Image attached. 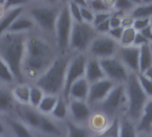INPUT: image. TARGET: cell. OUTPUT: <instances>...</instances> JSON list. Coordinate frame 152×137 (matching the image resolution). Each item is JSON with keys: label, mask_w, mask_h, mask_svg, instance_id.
I'll use <instances>...</instances> for the list:
<instances>
[{"label": "cell", "mask_w": 152, "mask_h": 137, "mask_svg": "<svg viewBox=\"0 0 152 137\" xmlns=\"http://www.w3.org/2000/svg\"><path fill=\"white\" fill-rule=\"evenodd\" d=\"M59 96L51 95H45L41 101L40 104L37 108L38 112L44 116H51L52 112L54 110V107L58 102Z\"/></svg>", "instance_id": "cell-30"}, {"label": "cell", "mask_w": 152, "mask_h": 137, "mask_svg": "<svg viewBox=\"0 0 152 137\" xmlns=\"http://www.w3.org/2000/svg\"><path fill=\"white\" fill-rule=\"evenodd\" d=\"M136 34H137V31L133 27L128 28V29H124V32H123L121 39L119 41V45L121 46L134 45Z\"/></svg>", "instance_id": "cell-35"}, {"label": "cell", "mask_w": 152, "mask_h": 137, "mask_svg": "<svg viewBox=\"0 0 152 137\" xmlns=\"http://www.w3.org/2000/svg\"><path fill=\"white\" fill-rule=\"evenodd\" d=\"M122 24V15L116 13V12H112L110 18V25L111 29H115V28H119L121 27Z\"/></svg>", "instance_id": "cell-42"}, {"label": "cell", "mask_w": 152, "mask_h": 137, "mask_svg": "<svg viewBox=\"0 0 152 137\" xmlns=\"http://www.w3.org/2000/svg\"><path fill=\"white\" fill-rule=\"evenodd\" d=\"M151 42H150L141 32H137L136 34V37H135V39H134V45L137 46V47H142L143 45H150Z\"/></svg>", "instance_id": "cell-43"}, {"label": "cell", "mask_w": 152, "mask_h": 137, "mask_svg": "<svg viewBox=\"0 0 152 137\" xmlns=\"http://www.w3.org/2000/svg\"><path fill=\"white\" fill-rule=\"evenodd\" d=\"M28 34L6 32L0 37V57L10 68L17 83H22V62Z\"/></svg>", "instance_id": "cell-3"}, {"label": "cell", "mask_w": 152, "mask_h": 137, "mask_svg": "<svg viewBox=\"0 0 152 137\" xmlns=\"http://www.w3.org/2000/svg\"><path fill=\"white\" fill-rule=\"evenodd\" d=\"M53 119L66 123L69 118V100L64 98L63 96H60L58 102L54 107L53 111L52 112L51 116Z\"/></svg>", "instance_id": "cell-26"}, {"label": "cell", "mask_w": 152, "mask_h": 137, "mask_svg": "<svg viewBox=\"0 0 152 137\" xmlns=\"http://www.w3.org/2000/svg\"><path fill=\"white\" fill-rule=\"evenodd\" d=\"M151 25V19L146 18H140V19H134V23L133 28L137 31L141 32L143 29H145L147 27Z\"/></svg>", "instance_id": "cell-40"}, {"label": "cell", "mask_w": 152, "mask_h": 137, "mask_svg": "<svg viewBox=\"0 0 152 137\" xmlns=\"http://www.w3.org/2000/svg\"><path fill=\"white\" fill-rule=\"evenodd\" d=\"M16 83V79L10 68L0 57V85L12 86Z\"/></svg>", "instance_id": "cell-32"}, {"label": "cell", "mask_w": 152, "mask_h": 137, "mask_svg": "<svg viewBox=\"0 0 152 137\" xmlns=\"http://www.w3.org/2000/svg\"><path fill=\"white\" fill-rule=\"evenodd\" d=\"M88 56L86 53L80 54H73L66 73V80H65V88L63 92V97L66 98L67 94L70 88V86L78 79L85 78L86 74V65L87 62Z\"/></svg>", "instance_id": "cell-11"}, {"label": "cell", "mask_w": 152, "mask_h": 137, "mask_svg": "<svg viewBox=\"0 0 152 137\" xmlns=\"http://www.w3.org/2000/svg\"><path fill=\"white\" fill-rule=\"evenodd\" d=\"M134 23V18L131 14H126L122 16V24L121 27L123 29L132 28Z\"/></svg>", "instance_id": "cell-46"}, {"label": "cell", "mask_w": 152, "mask_h": 137, "mask_svg": "<svg viewBox=\"0 0 152 137\" xmlns=\"http://www.w3.org/2000/svg\"><path fill=\"white\" fill-rule=\"evenodd\" d=\"M72 53L59 54L53 64L33 84L40 87L45 95L62 96L65 88L67 69Z\"/></svg>", "instance_id": "cell-4"}, {"label": "cell", "mask_w": 152, "mask_h": 137, "mask_svg": "<svg viewBox=\"0 0 152 137\" xmlns=\"http://www.w3.org/2000/svg\"><path fill=\"white\" fill-rule=\"evenodd\" d=\"M62 0L27 1L25 12L33 20L37 31L55 44V26Z\"/></svg>", "instance_id": "cell-2"}, {"label": "cell", "mask_w": 152, "mask_h": 137, "mask_svg": "<svg viewBox=\"0 0 152 137\" xmlns=\"http://www.w3.org/2000/svg\"><path fill=\"white\" fill-rule=\"evenodd\" d=\"M90 86V83L86 80V78L78 79L70 86L67 94L66 99L86 102L89 95Z\"/></svg>", "instance_id": "cell-19"}, {"label": "cell", "mask_w": 152, "mask_h": 137, "mask_svg": "<svg viewBox=\"0 0 152 137\" xmlns=\"http://www.w3.org/2000/svg\"><path fill=\"white\" fill-rule=\"evenodd\" d=\"M85 78L90 83V85L106 78L104 71L101 65L100 60L88 57L86 65Z\"/></svg>", "instance_id": "cell-21"}, {"label": "cell", "mask_w": 152, "mask_h": 137, "mask_svg": "<svg viewBox=\"0 0 152 137\" xmlns=\"http://www.w3.org/2000/svg\"><path fill=\"white\" fill-rule=\"evenodd\" d=\"M56 45L37 30L28 34L22 62L25 83L33 84L53 64L59 55Z\"/></svg>", "instance_id": "cell-1"}, {"label": "cell", "mask_w": 152, "mask_h": 137, "mask_svg": "<svg viewBox=\"0 0 152 137\" xmlns=\"http://www.w3.org/2000/svg\"><path fill=\"white\" fill-rule=\"evenodd\" d=\"M17 119L27 125L35 133L37 132L43 115L38 111L29 105H19L17 104L14 115Z\"/></svg>", "instance_id": "cell-16"}, {"label": "cell", "mask_w": 152, "mask_h": 137, "mask_svg": "<svg viewBox=\"0 0 152 137\" xmlns=\"http://www.w3.org/2000/svg\"><path fill=\"white\" fill-rule=\"evenodd\" d=\"M115 86L116 84L108 78H104L101 81L92 84L90 86L89 95L86 101L87 103L94 110L106 99Z\"/></svg>", "instance_id": "cell-12"}, {"label": "cell", "mask_w": 152, "mask_h": 137, "mask_svg": "<svg viewBox=\"0 0 152 137\" xmlns=\"http://www.w3.org/2000/svg\"><path fill=\"white\" fill-rule=\"evenodd\" d=\"M10 136L6 123L3 118H0V137Z\"/></svg>", "instance_id": "cell-47"}, {"label": "cell", "mask_w": 152, "mask_h": 137, "mask_svg": "<svg viewBox=\"0 0 152 137\" xmlns=\"http://www.w3.org/2000/svg\"><path fill=\"white\" fill-rule=\"evenodd\" d=\"M30 84L16 83L12 86V95L14 101L19 105H28L29 103Z\"/></svg>", "instance_id": "cell-24"}, {"label": "cell", "mask_w": 152, "mask_h": 137, "mask_svg": "<svg viewBox=\"0 0 152 137\" xmlns=\"http://www.w3.org/2000/svg\"><path fill=\"white\" fill-rule=\"evenodd\" d=\"M135 6L136 5L133 0H116L113 12L118 13L122 16L126 14H131Z\"/></svg>", "instance_id": "cell-33"}, {"label": "cell", "mask_w": 152, "mask_h": 137, "mask_svg": "<svg viewBox=\"0 0 152 137\" xmlns=\"http://www.w3.org/2000/svg\"><path fill=\"white\" fill-rule=\"evenodd\" d=\"M68 6H69V13L74 22H83L82 15H81V7L77 3V1L76 0L68 1Z\"/></svg>", "instance_id": "cell-36"}, {"label": "cell", "mask_w": 152, "mask_h": 137, "mask_svg": "<svg viewBox=\"0 0 152 137\" xmlns=\"http://www.w3.org/2000/svg\"><path fill=\"white\" fill-rule=\"evenodd\" d=\"M151 28L152 29V17L151 18Z\"/></svg>", "instance_id": "cell-51"}, {"label": "cell", "mask_w": 152, "mask_h": 137, "mask_svg": "<svg viewBox=\"0 0 152 137\" xmlns=\"http://www.w3.org/2000/svg\"><path fill=\"white\" fill-rule=\"evenodd\" d=\"M111 120L119 119L126 111V92L125 85H116L106 99L94 109Z\"/></svg>", "instance_id": "cell-6"}, {"label": "cell", "mask_w": 152, "mask_h": 137, "mask_svg": "<svg viewBox=\"0 0 152 137\" xmlns=\"http://www.w3.org/2000/svg\"><path fill=\"white\" fill-rule=\"evenodd\" d=\"M81 15H82V21H83V22L89 23V24H92L93 25L95 13L89 8L88 4L86 6L81 7Z\"/></svg>", "instance_id": "cell-39"}, {"label": "cell", "mask_w": 152, "mask_h": 137, "mask_svg": "<svg viewBox=\"0 0 152 137\" xmlns=\"http://www.w3.org/2000/svg\"><path fill=\"white\" fill-rule=\"evenodd\" d=\"M106 78L116 85H126L131 72L117 57H110L100 61Z\"/></svg>", "instance_id": "cell-10"}, {"label": "cell", "mask_w": 152, "mask_h": 137, "mask_svg": "<svg viewBox=\"0 0 152 137\" xmlns=\"http://www.w3.org/2000/svg\"><path fill=\"white\" fill-rule=\"evenodd\" d=\"M73 24L74 21L69 11L68 1H63L55 26V45L60 54L69 53Z\"/></svg>", "instance_id": "cell-8"}, {"label": "cell", "mask_w": 152, "mask_h": 137, "mask_svg": "<svg viewBox=\"0 0 152 137\" xmlns=\"http://www.w3.org/2000/svg\"><path fill=\"white\" fill-rule=\"evenodd\" d=\"M3 137H11V136H3Z\"/></svg>", "instance_id": "cell-52"}, {"label": "cell", "mask_w": 152, "mask_h": 137, "mask_svg": "<svg viewBox=\"0 0 152 137\" xmlns=\"http://www.w3.org/2000/svg\"><path fill=\"white\" fill-rule=\"evenodd\" d=\"M114 120H111L107 116L102 114L100 111H94L93 115L87 124V127L90 128V130L94 134L95 137L102 133H103L113 122Z\"/></svg>", "instance_id": "cell-22"}, {"label": "cell", "mask_w": 152, "mask_h": 137, "mask_svg": "<svg viewBox=\"0 0 152 137\" xmlns=\"http://www.w3.org/2000/svg\"><path fill=\"white\" fill-rule=\"evenodd\" d=\"M97 35L98 33L92 24L74 22L69 40V53L72 54H86L92 42Z\"/></svg>", "instance_id": "cell-7"}, {"label": "cell", "mask_w": 152, "mask_h": 137, "mask_svg": "<svg viewBox=\"0 0 152 137\" xmlns=\"http://www.w3.org/2000/svg\"><path fill=\"white\" fill-rule=\"evenodd\" d=\"M138 137H152V131L150 133H138Z\"/></svg>", "instance_id": "cell-49"}, {"label": "cell", "mask_w": 152, "mask_h": 137, "mask_svg": "<svg viewBox=\"0 0 152 137\" xmlns=\"http://www.w3.org/2000/svg\"><path fill=\"white\" fill-rule=\"evenodd\" d=\"M36 25L33 20L25 12V11L17 17L10 27L7 32L17 33V34H30L36 31Z\"/></svg>", "instance_id": "cell-20"}, {"label": "cell", "mask_w": 152, "mask_h": 137, "mask_svg": "<svg viewBox=\"0 0 152 137\" xmlns=\"http://www.w3.org/2000/svg\"><path fill=\"white\" fill-rule=\"evenodd\" d=\"M131 15L134 19H151L152 17V0H142L141 4L135 6Z\"/></svg>", "instance_id": "cell-31"}, {"label": "cell", "mask_w": 152, "mask_h": 137, "mask_svg": "<svg viewBox=\"0 0 152 137\" xmlns=\"http://www.w3.org/2000/svg\"><path fill=\"white\" fill-rule=\"evenodd\" d=\"M94 28H95V29H96V31H97L98 34H102V35H106V34H108L109 31H110V29H111V28H110V19H109L108 21H106L101 23L100 25L94 27Z\"/></svg>", "instance_id": "cell-45"}, {"label": "cell", "mask_w": 152, "mask_h": 137, "mask_svg": "<svg viewBox=\"0 0 152 137\" xmlns=\"http://www.w3.org/2000/svg\"><path fill=\"white\" fill-rule=\"evenodd\" d=\"M11 137H37L36 133L15 116L4 118Z\"/></svg>", "instance_id": "cell-18"}, {"label": "cell", "mask_w": 152, "mask_h": 137, "mask_svg": "<svg viewBox=\"0 0 152 137\" xmlns=\"http://www.w3.org/2000/svg\"><path fill=\"white\" fill-rule=\"evenodd\" d=\"M152 67V54L150 45L140 47V59H139V74H144Z\"/></svg>", "instance_id": "cell-29"}, {"label": "cell", "mask_w": 152, "mask_h": 137, "mask_svg": "<svg viewBox=\"0 0 152 137\" xmlns=\"http://www.w3.org/2000/svg\"><path fill=\"white\" fill-rule=\"evenodd\" d=\"M112 12H101V13H95V16H94V22H93V26L94 27H96L98 25H100L101 23L108 21L110 16H111Z\"/></svg>", "instance_id": "cell-41"}, {"label": "cell", "mask_w": 152, "mask_h": 137, "mask_svg": "<svg viewBox=\"0 0 152 137\" xmlns=\"http://www.w3.org/2000/svg\"><path fill=\"white\" fill-rule=\"evenodd\" d=\"M36 135L37 137H67L66 123L59 122L50 116L43 115Z\"/></svg>", "instance_id": "cell-14"}, {"label": "cell", "mask_w": 152, "mask_h": 137, "mask_svg": "<svg viewBox=\"0 0 152 137\" xmlns=\"http://www.w3.org/2000/svg\"><path fill=\"white\" fill-rule=\"evenodd\" d=\"M143 75H144L145 77H147L149 79H151V80L152 81V67L151 68H150V69H149V70H148L143 74Z\"/></svg>", "instance_id": "cell-48"}, {"label": "cell", "mask_w": 152, "mask_h": 137, "mask_svg": "<svg viewBox=\"0 0 152 137\" xmlns=\"http://www.w3.org/2000/svg\"><path fill=\"white\" fill-rule=\"evenodd\" d=\"M125 86L126 92V111L125 115L137 124L150 98L141 86L138 74L131 73Z\"/></svg>", "instance_id": "cell-5"}, {"label": "cell", "mask_w": 152, "mask_h": 137, "mask_svg": "<svg viewBox=\"0 0 152 137\" xmlns=\"http://www.w3.org/2000/svg\"><path fill=\"white\" fill-rule=\"evenodd\" d=\"M67 137H95L87 126H80L68 120L66 122Z\"/></svg>", "instance_id": "cell-28"}, {"label": "cell", "mask_w": 152, "mask_h": 137, "mask_svg": "<svg viewBox=\"0 0 152 137\" xmlns=\"http://www.w3.org/2000/svg\"><path fill=\"white\" fill-rule=\"evenodd\" d=\"M25 4L17 6L15 8L9 9V10L5 11L4 13L1 16V18H0V37L9 30L10 27L12 26L13 21L17 19V17L20 16L24 12Z\"/></svg>", "instance_id": "cell-23"}, {"label": "cell", "mask_w": 152, "mask_h": 137, "mask_svg": "<svg viewBox=\"0 0 152 137\" xmlns=\"http://www.w3.org/2000/svg\"><path fill=\"white\" fill-rule=\"evenodd\" d=\"M138 79L141 84L142 88L147 95V96L152 99V81L145 77L143 74H138Z\"/></svg>", "instance_id": "cell-38"}, {"label": "cell", "mask_w": 152, "mask_h": 137, "mask_svg": "<svg viewBox=\"0 0 152 137\" xmlns=\"http://www.w3.org/2000/svg\"><path fill=\"white\" fill-rule=\"evenodd\" d=\"M119 137H138L137 126L126 115L119 118Z\"/></svg>", "instance_id": "cell-27"}, {"label": "cell", "mask_w": 152, "mask_h": 137, "mask_svg": "<svg viewBox=\"0 0 152 137\" xmlns=\"http://www.w3.org/2000/svg\"><path fill=\"white\" fill-rule=\"evenodd\" d=\"M120 45L108 34H98L92 42L86 54L88 57L103 60L117 55Z\"/></svg>", "instance_id": "cell-9"}, {"label": "cell", "mask_w": 152, "mask_h": 137, "mask_svg": "<svg viewBox=\"0 0 152 137\" xmlns=\"http://www.w3.org/2000/svg\"><path fill=\"white\" fill-rule=\"evenodd\" d=\"M121 62L127 68L131 73L139 74V59H140V47L135 45L119 46L116 55Z\"/></svg>", "instance_id": "cell-15"}, {"label": "cell", "mask_w": 152, "mask_h": 137, "mask_svg": "<svg viewBox=\"0 0 152 137\" xmlns=\"http://www.w3.org/2000/svg\"><path fill=\"white\" fill-rule=\"evenodd\" d=\"M120 127H119V119H115L111 125L101 135L96 137H119Z\"/></svg>", "instance_id": "cell-37"}, {"label": "cell", "mask_w": 152, "mask_h": 137, "mask_svg": "<svg viewBox=\"0 0 152 137\" xmlns=\"http://www.w3.org/2000/svg\"><path fill=\"white\" fill-rule=\"evenodd\" d=\"M17 103L12 95V86L0 85V118L13 116Z\"/></svg>", "instance_id": "cell-17"}, {"label": "cell", "mask_w": 152, "mask_h": 137, "mask_svg": "<svg viewBox=\"0 0 152 137\" xmlns=\"http://www.w3.org/2000/svg\"><path fill=\"white\" fill-rule=\"evenodd\" d=\"M136 126L138 133H150L152 131V99H150L146 104Z\"/></svg>", "instance_id": "cell-25"}, {"label": "cell", "mask_w": 152, "mask_h": 137, "mask_svg": "<svg viewBox=\"0 0 152 137\" xmlns=\"http://www.w3.org/2000/svg\"><path fill=\"white\" fill-rule=\"evenodd\" d=\"M123 32H124V29H123L122 27H119V28L110 29V30L109 31L108 35H109L111 38H113L114 40H116L117 42L119 43Z\"/></svg>", "instance_id": "cell-44"}, {"label": "cell", "mask_w": 152, "mask_h": 137, "mask_svg": "<svg viewBox=\"0 0 152 137\" xmlns=\"http://www.w3.org/2000/svg\"><path fill=\"white\" fill-rule=\"evenodd\" d=\"M45 94L44 91L34 84H30V93H29V103L28 105L37 109L43 100Z\"/></svg>", "instance_id": "cell-34"}, {"label": "cell", "mask_w": 152, "mask_h": 137, "mask_svg": "<svg viewBox=\"0 0 152 137\" xmlns=\"http://www.w3.org/2000/svg\"><path fill=\"white\" fill-rule=\"evenodd\" d=\"M150 48H151V54H152V42L150 44Z\"/></svg>", "instance_id": "cell-50"}, {"label": "cell", "mask_w": 152, "mask_h": 137, "mask_svg": "<svg viewBox=\"0 0 152 137\" xmlns=\"http://www.w3.org/2000/svg\"><path fill=\"white\" fill-rule=\"evenodd\" d=\"M69 120L80 126H87L94 112L87 102L75 100H69Z\"/></svg>", "instance_id": "cell-13"}]
</instances>
